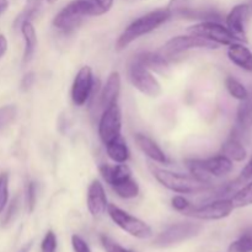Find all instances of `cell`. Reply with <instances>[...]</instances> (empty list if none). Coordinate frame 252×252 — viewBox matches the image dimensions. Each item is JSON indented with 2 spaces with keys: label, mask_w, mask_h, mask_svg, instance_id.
I'll return each instance as SVG.
<instances>
[{
  "label": "cell",
  "mask_w": 252,
  "mask_h": 252,
  "mask_svg": "<svg viewBox=\"0 0 252 252\" xmlns=\"http://www.w3.org/2000/svg\"><path fill=\"white\" fill-rule=\"evenodd\" d=\"M170 19H171V14L167 10V7L166 9L154 10V11H150L148 14L143 15L139 19L134 20L132 24L128 25V27H126L122 34L118 37L116 48L118 51H122L126 47L129 46L133 41L144 36V34L150 33L154 30H157L158 27L161 26L162 24L169 21Z\"/></svg>",
  "instance_id": "6da1fadb"
},
{
  "label": "cell",
  "mask_w": 252,
  "mask_h": 252,
  "mask_svg": "<svg viewBox=\"0 0 252 252\" xmlns=\"http://www.w3.org/2000/svg\"><path fill=\"white\" fill-rule=\"evenodd\" d=\"M150 171L159 184L165 189L180 194H196L206 192L211 189V185L199 181L193 175L179 174L170 170L160 169V167L150 165Z\"/></svg>",
  "instance_id": "7a4b0ae2"
},
{
  "label": "cell",
  "mask_w": 252,
  "mask_h": 252,
  "mask_svg": "<svg viewBox=\"0 0 252 252\" xmlns=\"http://www.w3.org/2000/svg\"><path fill=\"white\" fill-rule=\"evenodd\" d=\"M186 166L191 175L204 184H212V176L223 177L233 170V161L225 155H216L207 159H187Z\"/></svg>",
  "instance_id": "3957f363"
},
{
  "label": "cell",
  "mask_w": 252,
  "mask_h": 252,
  "mask_svg": "<svg viewBox=\"0 0 252 252\" xmlns=\"http://www.w3.org/2000/svg\"><path fill=\"white\" fill-rule=\"evenodd\" d=\"M107 213L113 223L117 224L122 230L137 239H149L152 238L153 230L145 221L140 220L137 217L127 213L123 209L118 208L115 204H108Z\"/></svg>",
  "instance_id": "277c9868"
},
{
  "label": "cell",
  "mask_w": 252,
  "mask_h": 252,
  "mask_svg": "<svg viewBox=\"0 0 252 252\" xmlns=\"http://www.w3.org/2000/svg\"><path fill=\"white\" fill-rule=\"evenodd\" d=\"M201 230L202 226L199 224L189 223H189L172 224L155 238L153 245L160 249L170 248V246L177 245V244L194 238L201 233Z\"/></svg>",
  "instance_id": "5b68a950"
},
{
  "label": "cell",
  "mask_w": 252,
  "mask_h": 252,
  "mask_svg": "<svg viewBox=\"0 0 252 252\" xmlns=\"http://www.w3.org/2000/svg\"><path fill=\"white\" fill-rule=\"evenodd\" d=\"M128 79L130 84L144 95L150 97H158L161 94V85L153 75L149 69L133 59L128 66Z\"/></svg>",
  "instance_id": "8992f818"
},
{
  "label": "cell",
  "mask_w": 252,
  "mask_h": 252,
  "mask_svg": "<svg viewBox=\"0 0 252 252\" xmlns=\"http://www.w3.org/2000/svg\"><path fill=\"white\" fill-rule=\"evenodd\" d=\"M89 16L86 0H74L64 6L53 20V25L63 32H71L80 25L84 17Z\"/></svg>",
  "instance_id": "52a82bcc"
},
{
  "label": "cell",
  "mask_w": 252,
  "mask_h": 252,
  "mask_svg": "<svg viewBox=\"0 0 252 252\" xmlns=\"http://www.w3.org/2000/svg\"><path fill=\"white\" fill-rule=\"evenodd\" d=\"M233 211L234 206L231 199H217L211 203L202 204L198 207L191 204V207L182 214L199 220H220L230 216Z\"/></svg>",
  "instance_id": "ba28073f"
},
{
  "label": "cell",
  "mask_w": 252,
  "mask_h": 252,
  "mask_svg": "<svg viewBox=\"0 0 252 252\" xmlns=\"http://www.w3.org/2000/svg\"><path fill=\"white\" fill-rule=\"evenodd\" d=\"M191 34L204 37L209 41L214 42L219 46H230L231 43H235L239 39L231 33L228 27L223 26L217 21H202L199 24L193 25L189 29Z\"/></svg>",
  "instance_id": "9c48e42d"
},
{
  "label": "cell",
  "mask_w": 252,
  "mask_h": 252,
  "mask_svg": "<svg viewBox=\"0 0 252 252\" xmlns=\"http://www.w3.org/2000/svg\"><path fill=\"white\" fill-rule=\"evenodd\" d=\"M194 48H209L216 49L218 48V44L204 37L197 36V34H189V36H176L172 37L171 39L166 42L162 49V56L174 57L184 53V52L189 51Z\"/></svg>",
  "instance_id": "30bf717a"
},
{
  "label": "cell",
  "mask_w": 252,
  "mask_h": 252,
  "mask_svg": "<svg viewBox=\"0 0 252 252\" xmlns=\"http://www.w3.org/2000/svg\"><path fill=\"white\" fill-rule=\"evenodd\" d=\"M122 130V115L118 103L110 106L101 115L98 122V135L105 145L121 137Z\"/></svg>",
  "instance_id": "8fae6325"
},
{
  "label": "cell",
  "mask_w": 252,
  "mask_h": 252,
  "mask_svg": "<svg viewBox=\"0 0 252 252\" xmlns=\"http://www.w3.org/2000/svg\"><path fill=\"white\" fill-rule=\"evenodd\" d=\"M95 86L93 70L90 66L85 65L78 71L71 86V100L74 105L84 106L91 97V94Z\"/></svg>",
  "instance_id": "7c38bea8"
},
{
  "label": "cell",
  "mask_w": 252,
  "mask_h": 252,
  "mask_svg": "<svg viewBox=\"0 0 252 252\" xmlns=\"http://www.w3.org/2000/svg\"><path fill=\"white\" fill-rule=\"evenodd\" d=\"M88 209L93 217H100L107 211V197L103 185L98 180H94L88 189Z\"/></svg>",
  "instance_id": "4fadbf2b"
},
{
  "label": "cell",
  "mask_w": 252,
  "mask_h": 252,
  "mask_svg": "<svg viewBox=\"0 0 252 252\" xmlns=\"http://www.w3.org/2000/svg\"><path fill=\"white\" fill-rule=\"evenodd\" d=\"M249 12H250V6L246 4H240L234 6L226 16V27L239 41H246L245 22L248 20Z\"/></svg>",
  "instance_id": "5bb4252c"
},
{
  "label": "cell",
  "mask_w": 252,
  "mask_h": 252,
  "mask_svg": "<svg viewBox=\"0 0 252 252\" xmlns=\"http://www.w3.org/2000/svg\"><path fill=\"white\" fill-rule=\"evenodd\" d=\"M121 93V75L118 71H112L108 75L106 84L100 93V106L106 110L110 106L117 103Z\"/></svg>",
  "instance_id": "9a60e30c"
},
{
  "label": "cell",
  "mask_w": 252,
  "mask_h": 252,
  "mask_svg": "<svg viewBox=\"0 0 252 252\" xmlns=\"http://www.w3.org/2000/svg\"><path fill=\"white\" fill-rule=\"evenodd\" d=\"M137 62H139L142 65L149 69L150 71H155L161 75H167L170 73L169 61L165 56L160 53H153V52H143L134 57Z\"/></svg>",
  "instance_id": "2e32d148"
},
{
  "label": "cell",
  "mask_w": 252,
  "mask_h": 252,
  "mask_svg": "<svg viewBox=\"0 0 252 252\" xmlns=\"http://www.w3.org/2000/svg\"><path fill=\"white\" fill-rule=\"evenodd\" d=\"M135 144L138 145L140 150L147 155L149 159H152L153 161L159 162V164H167L169 159L165 155V153L162 152L161 148L148 135L143 134V133H137L134 135Z\"/></svg>",
  "instance_id": "e0dca14e"
},
{
  "label": "cell",
  "mask_w": 252,
  "mask_h": 252,
  "mask_svg": "<svg viewBox=\"0 0 252 252\" xmlns=\"http://www.w3.org/2000/svg\"><path fill=\"white\" fill-rule=\"evenodd\" d=\"M98 170H100L101 176L105 180L106 184L110 185L111 187L120 184L121 181L128 179V177H132V171H130V169L126 164H102L100 165Z\"/></svg>",
  "instance_id": "ac0fdd59"
},
{
  "label": "cell",
  "mask_w": 252,
  "mask_h": 252,
  "mask_svg": "<svg viewBox=\"0 0 252 252\" xmlns=\"http://www.w3.org/2000/svg\"><path fill=\"white\" fill-rule=\"evenodd\" d=\"M228 57L235 65L240 66L241 69L248 71H252V52L244 44L231 43L228 49Z\"/></svg>",
  "instance_id": "d6986e66"
},
{
  "label": "cell",
  "mask_w": 252,
  "mask_h": 252,
  "mask_svg": "<svg viewBox=\"0 0 252 252\" xmlns=\"http://www.w3.org/2000/svg\"><path fill=\"white\" fill-rule=\"evenodd\" d=\"M22 37L25 41V51H24V64L29 63L33 57L34 51H36L37 44V34L33 25L31 21H25L20 25Z\"/></svg>",
  "instance_id": "ffe728a7"
},
{
  "label": "cell",
  "mask_w": 252,
  "mask_h": 252,
  "mask_svg": "<svg viewBox=\"0 0 252 252\" xmlns=\"http://www.w3.org/2000/svg\"><path fill=\"white\" fill-rule=\"evenodd\" d=\"M252 128V97L249 95L246 100L241 101L236 112V130L240 133Z\"/></svg>",
  "instance_id": "44dd1931"
},
{
  "label": "cell",
  "mask_w": 252,
  "mask_h": 252,
  "mask_svg": "<svg viewBox=\"0 0 252 252\" xmlns=\"http://www.w3.org/2000/svg\"><path fill=\"white\" fill-rule=\"evenodd\" d=\"M105 147L110 159L113 160L115 162H117V164H125V162L129 159V149H128L127 143L125 142L122 135H121L120 138H117V139L113 140V142L108 143Z\"/></svg>",
  "instance_id": "7402d4cb"
},
{
  "label": "cell",
  "mask_w": 252,
  "mask_h": 252,
  "mask_svg": "<svg viewBox=\"0 0 252 252\" xmlns=\"http://www.w3.org/2000/svg\"><path fill=\"white\" fill-rule=\"evenodd\" d=\"M221 150H223V155L229 158L231 161H244L248 155L240 139L235 135H231L229 139H226V142L221 147Z\"/></svg>",
  "instance_id": "603a6c76"
},
{
  "label": "cell",
  "mask_w": 252,
  "mask_h": 252,
  "mask_svg": "<svg viewBox=\"0 0 252 252\" xmlns=\"http://www.w3.org/2000/svg\"><path fill=\"white\" fill-rule=\"evenodd\" d=\"M112 189L118 194V197L125 199L135 198L139 194V185L133 177H128L121 181L120 184L115 185L112 186Z\"/></svg>",
  "instance_id": "cb8c5ba5"
},
{
  "label": "cell",
  "mask_w": 252,
  "mask_h": 252,
  "mask_svg": "<svg viewBox=\"0 0 252 252\" xmlns=\"http://www.w3.org/2000/svg\"><path fill=\"white\" fill-rule=\"evenodd\" d=\"M42 6V0H27L25 10L15 20V27H20V25L25 21H31Z\"/></svg>",
  "instance_id": "d4e9b609"
},
{
  "label": "cell",
  "mask_w": 252,
  "mask_h": 252,
  "mask_svg": "<svg viewBox=\"0 0 252 252\" xmlns=\"http://www.w3.org/2000/svg\"><path fill=\"white\" fill-rule=\"evenodd\" d=\"M228 252H252V226L246 229L238 240L229 246Z\"/></svg>",
  "instance_id": "484cf974"
},
{
  "label": "cell",
  "mask_w": 252,
  "mask_h": 252,
  "mask_svg": "<svg viewBox=\"0 0 252 252\" xmlns=\"http://www.w3.org/2000/svg\"><path fill=\"white\" fill-rule=\"evenodd\" d=\"M225 86L226 90L229 91V94H230L234 98H236V100L244 101L249 97V95H250L248 89H246L240 81L234 79L233 76H228V78L225 79Z\"/></svg>",
  "instance_id": "4316f807"
},
{
  "label": "cell",
  "mask_w": 252,
  "mask_h": 252,
  "mask_svg": "<svg viewBox=\"0 0 252 252\" xmlns=\"http://www.w3.org/2000/svg\"><path fill=\"white\" fill-rule=\"evenodd\" d=\"M231 203H233L234 208H243V207H248L252 204V182L246 185L245 187L236 192L233 197H231Z\"/></svg>",
  "instance_id": "83f0119b"
},
{
  "label": "cell",
  "mask_w": 252,
  "mask_h": 252,
  "mask_svg": "<svg viewBox=\"0 0 252 252\" xmlns=\"http://www.w3.org/2000/svg\"><path fill=\"white\" fill-rule=\"evenodd\" d=\"M89 6V16H101L111 10L113 0H86Z\"/></svg>",
  "instance_id": "f1b7e54d"
},
{
  "label": "cell",
  "mask_w": 252,
  "mask_h": 252,
  "mask_svg": "<svg viewBox=\"0 0 252 252\" xmlns=\"http://www.w3.org/2000/svg\"><path fill=\"white\" fill-rule=\"evenodd\" d=\"M17 115V110L15 106L6 105L0 107V133L9 127L15 121Z\"/></svg>",
  "instance_id": "f546056e"
},
{
  "label": "cell",
  "mask_w": 252,
  "mask_h": 252,
  "mask_svg": "<svg viewBox=\"0 0 252 252\" xmlns=\"http://www.w3.org/2000/svg\"><path fill=\"white\" fill-rule=\"evenodd\" d=\"M9 199V175L2 172L0 175V214L5 209Z\"/></svg>",
  "instance_id": "4dcf8cb0"
},
{
  "label": "cell",
  "mask_w": 252,
  "mask_h": 252,
  "mask_svg": "<svg viewBox=\"0 0 252 252\" xmlns=\"http://www.w3.org/2000/svg\"><path fill=\"white\" fill-rule=\"evenodd\" d=\"M36 199H37V187L33 181H30L26 186V207L27 211L32 213L36 207Z\"/></svg>",
  "instance_id": "1f68e13d"
},
{
  "label": "cell",
  "mask_w": 252,
  "mask_h": 252,
  "mask_svg": "<svg viewBox=\"0 0 252 252\" xmlns=\"http://www.w3.org/2000/svg\"><path fill=\"white\" fill-rule=\"evenodd\" d=\"M100 241L103 250L106 252H134L132 250H128V249L123 248V246H121L120 244H117L116 241H113L112 239L108 238V236L106 235H101Z\"/></svg>",
  "instance_id": "d6a6232c"
},
{
  "label": "cell",
  "mask_w": 252,
  "mask_h": 252,
  "mask_svg": "<svg viewBox=\"0 0 252 252\" xmlns=\"http://www.w3.org/2000/svg\"><path fill=\"white\" fill-rule=\"evenodd\" d=\"M57 251V236L52 230L47 231L41 243V252H56Z\"/></svg>",
  "instance_id": "836d02e7"
},
{
  "label": "cell",
  "mask_w": 252,
  "mask_h": 252,
  "mask_svg": "<svg viewBox=\"0 0 252 252\" xmlns=\"http://www.w3.org/2000/svg\"><path fill=\"white\" fill-rule=\"evenodd\" d=\"M171 206L175 211L180 212V213H184L185 211H187V209L191 207V203H189V202L187 201L185 197L175 196V197H172V199H171Z\"/></svg>",
  "instance_id": "e575fe53"
},
{
  "label": "cell",
  "mask_w": 252,
  "mask_h": 252,
  "mask_svg": "<svg viewBox=\"0 0 252 252\" xmlns=\"http://www.w3.org/2000/svg\"><path fill=\"white\" fill-rule=\"evenodd\" d=\"M71 246L74 252H91L88 243L79 235L71 236Z\"/></svg>",
  "instance_id": "d590c367"
},
{
  "label": "cell",
  "mask_w": 252,
  "mask_h": 252,
  "mask_svg": "<svg viewBox=\"0 0 252 252\" xmlns=\"http://www.w3.org/2000/svg\"><path fill=\"white\" fill-rule=\"evenodd\" d=\"M34 80H36V76H34V73H32V71H30V73H27L26 75L22 78L21 80V89L24 91H27L30 88H31L32 85H33Z\"/></svg>",
  "instance_id": "8d00e7d4"
},
{
  "label": "cell",
  "mask_w": 252,
  "mask_h": 252,
  "mask_svg": "<svg viewBox=\"0 0 252 252\" xmlns=\"http://www.w3.org/2000/svg\"><path fill=\"white\" fill-rule=\"evenodd\" d=\"M251 179H252V158L250 161L248 162V165L244 167L243 171H241L239 181H244V180H251Z\"/></svg>",
  "instance_id": "74e56055"
},
{
  "label": "cell",
  "mask_w": 252,
  "mask_h": 252,
  "mask_svg": "<svg viewBox=\"0 0 252 252\" xmlns=\"http://www.w3.org/2000/svg\"><path fill=\"white\" fill-rule=\"evenodd\" d=\"M16 209H17V199L15 198L14 201L11 202V204H10L9 209H7L6 216H5V219H4V223H7V221H10V219H11L12 217L15 216V213H16Z\"/></svg>",
  "instance_id": "f35d334b"
},
{
  "label": "cell",
  "mask_w": 252,
  "mask_h": 252,
  "mask_svg": "<svg viewBox=\"0 0 252 252\" xmlns=\"http://www.w3.org/2000/svg\"><path fill=\"white\" fill-rule=\"evenodd\" d=\"M7 51V41L4 34H0V58L6 53Z\"/></svg>",
  "instance_id": "ab89813d"
},
{
  "label": "cell",
  "mask_w": 252,
  "mask_h": 252,
  "mask_svg": "<svg viewBox=\"0 0 252 252\" xmlns=\"http://www.w3.org/2000/svg\"><path fill=\"white\" fill-rule=\"evenodd\" d=\"M7 6H9V1L7 0H0V15L6 11Z\"/></svg>",
  "instance_id": "60d3db41"
},
{
  "label": "cell",
  "mask_w": 252,
  "mask_h": 252,
  "mask_svg": "<svg viewBox=\"0 0 252 252\" xmlns=\"http://www.w3.org/2000/svg\"><path fill=\"white\" fill-rule=\"evenodd\" d=\"M31 248H32V243H29L26 246H24V248H22L19 252H30V250H31Z\"/></svg>",
  "instance_id": "b9f144b4"
},
{
  "label": "cell",
  "mask_w": 252,
  "mask_h": 252,
  "mask_svg": "<svg viewBox=\"0 0 252 252\" xmlns=\"http://www.w3.org/2000/svg\"><path fill=\"white\" fill-rule=\"evenodd\" d=\"M56 1L57 0H47V2H49V4H54Z\"/></svg>",
  "instance_id": "7bdbcfd3"
}]
</instances>
